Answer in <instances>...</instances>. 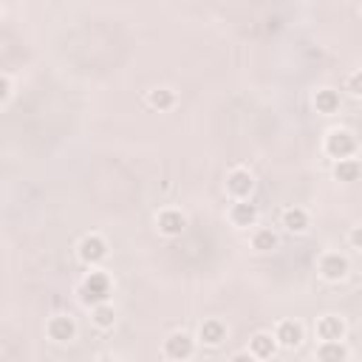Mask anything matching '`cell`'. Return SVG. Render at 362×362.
I'll use <instances>...</instances> for the list:
<instances>
[{
	"mask_svg": "<svg viewBox=\"0 0 362 362\" xmlns=\"http://www.w3.org/2000/svg\"><path fill=\"white\" fill-rule=\"evenodd\" d=\"M320 275H323L325 280H331V283H340V280L348 275V260H345V255H340V252H325V255L320 258Z\"/></svg>",
	"mask_w": 362,
	"mask_h": 362,
	"instance_id": "5",
	"label": "cell"
},
{
	"mask_svg": "<svg viewBox=\"0 0 362 362\" xmlns=\"http://www.w3.org/2000/svg\"><path fill=\"white\" fill-rule=\"evenodd\" d=\"M348 348L343 343H320L317 348V362H345Z\"/></svg>",
	"mask_w": 362,
	"mask_h": 362,
	"instance_id": "16",
	"label": "cell"
},
{
	"mask_svg": "<svg viewBox=\"0 0 362 362\" xmlns=\"http://www.w3.org/2000/svg\"><path fill=\"white\" fill-rule=\"evenodd\" d=\"M79 258L85 260V263H99V260H105L108 258V244H105V238L102 235H85L82 240H79Z\"/></svg>",
	"mask_w": 362,
	"mask_h": 362,
	"instance_id": "7",
	"label": "cell"
},
{
	"mask_svg": "<svg viewBox=\"0 0 362 362\" xmlns=\"http://www.w3.org/2000/svg\"><path fill=\"white\" fill-rule=\"evenodd\" d=\"M362 175V162L356 159H343L334 164V178L337 181H345V184H351V181H356Z\"/></svg>",
	"mask_w": 362,
	"mask_h": 362,
	"instance_id": "17",
	"label": "cell"
},
{
	"mask_svg": "<svg viewBox=\"0 0 362 362\" xmlns=\"http://www.w3.org/2000/svg\"><path fill=\"white\" fill-rule=\"evenodd\" d=\"M156 224H159V232L167 235V238H175V235H181V232L187 229V218L181 216L178 209H162Z\"/></svg>",
	"mask_w": 362,
	"mask_h": 362,
	"instance_id": "10",
	"label": "cell"
},
{
	"mask_svg": "<svg viewBox=\"0 0 362 362\" xmlns=\"http://www.w3.org/2000/svg\"><path fill=\"white\" fill-rule=\"evenodd\" d=\"M147 102H150V108H156V111H170L175 105V90H170V88H153L147 94Z\"/></svg>",
	"mask_w": 362,
	"mask_h": 362,
	"instance_id": "18",
	"label": "cell"
},
{
	"mask_svg": "<svg viewBox=\"0 0 362 362\" xmlns=\"http://www.w3.org/2000/svg\"><path fill=\"white\" fill-rule=\"evenodd\" d=\"M252 190H255V178H252V173H249V170H244V167H235V170L227 175V193H229L232 198H238V201H247Z\"/></svg>",
	"mask_w": 362,
	"mask_h": 362,
	"instance_id": "4",
	"label": "cell"
},
{
	"mask_svg": "<svg viewBox=\"0 0 362 362\" xmlns=\"http://www.w3.org/2000/svg\"><path fill=\"white\" fill-rule=\"evenodd\" d=\"M351 244H354V249H362V227L351 229Z\"/></svg>",
	"mask_w": 362,
	"mask_h": 362,
	"instance_id": "23",
	"label": "cell"
},
{
	"mask_svg": "<svg viewBox=\"0 0 362 362\" xmlns=\"http://www.w3.org/2000/svg\"><path fill=\"white\" fill-rule=\"evenodd\" d=\"M283 227L289 232H306L309 229V213L306 209H300V207H289L283 213Z\"/></svg>",
	"mask_w": 362,
	"mask_h": 362,
	"instance_id": "15",
	"label": "cell"
},
{
	"mask_svg": "<svg viewBox=\"0 0 362 362\" xmlns=\"http://www.w3.org/2000/svg\"><path fill=\"white\" fill-rule=\"evenodd\" d=\"M198 340L204 345H213V348L221 345L227 340V325L221 320H204L201 328H198Z\"/></svg>",
	"mask_w": 362,
	"mask_h": 362,
	"instance_id": "11",
	"label": "cell"
},
{
	"mask_svg": "<svg viewBox=\"0 0 362 362\" xmlns=\"http://www.w3.org/2000/svg\"><path fill=\"white\" fill-rule=\"evenodd\" d=\"M252 247L258 249V252H272L278 247V235L272 232V229H258L255 235H252Z\"/></svg>",
	"mask_w": 362,
	"mask_h": 362,
	"instance_id": "20",
	"label": "cell"
},
{
	"mask_svg": "<svg viewBox=\"0 0 362 362\" xmlns=\"http://www.w3.org/2000/svg\"><path fill=\"white\" fill-rule=\"evenodd\" d=\"M345 88L351 90L354 97H362V71H354L351 77H348V82H345Z\"/></svg>",
	"mask_w": 362,
	"mask_h": 362,
	"instance_id": "21",
	"label": "cell"
},
{
	"mask_svg": "<svg viewBox=\"0 0 362 362\" xmlns=\"http://www.w3.org/2000/svg\"><path fill=\"white\" fill-rule=\"evenodd\" d=\"M229 362H255V356H252L249 351H238V354H232Z\"/></svg>",
	"mask_w": 362,
	"mask_h": 362,
	"instance_id": "24",
	"label": "cell"
},
{
	"mask_svg": "<svg viewBox=\"0 0 362 362\" xmlns=\"http://www.w3.org/2000/svg\"><path fill=\"white\" fill-rule=\"evenodd\" d=\"M314 108H317V113H325V116L337 113L340 111V94L334 88H320L314 94Z\"/></svg>",
	"mask_w": 362,
	"mask_h": 362,
	"instance_id": "14",
	"label": "cell"
},
{
	"mask_svg": "<svg viewBox=\"0 0 362 362\" xmlns=\"http://www.w3.org/2000/svg\"><path fill=\"white\" fill-rule=\"evenodd\" d=\"M229 221L235 224V227H255V221H258V207L255 204H249V201H238V204H232V209H229Z\"/></svg>",
	"mask_w": 362,
	"mask_h": 362,
	"instance_id": "12",
	"label": "cell"
},
{
	"mask_svg": "<svg viewBox=\"0 0 362 362\" xmlns=\"http://www.w3.org/2000/svg\"><path fill=\"white\" fill-rule=\"evenodd\" d=\"M90 320H94L97 328H113V323H116V309H113L111 303H102V306H97V309H90Z\"/></svg>",
	"mask_w": 362,
	"mask_h": 362,
	"instance_id": "19",
	"label": "cell"
},
{
	"mask_svg": "<svg viewBox=\"0 0 362 362\" xmlns=\"http://www.w3.org/2000/svg\"><path fill=\"white\" fill-rule=\"evenodd\" d=\"M79 294H82V303L90 306V309L108 303V297H111V278L105 275V272H90V275L82 280Z\"/></svg>",
	"mask_w": 362,
	"mask_h": 362,
	"instance_id": "1",
	"label": "cell"
},
{
	"mask_svg": "<svg viewBox=\"0 0 362 362\" xmlns=\"http://www.w3.org/2000/svg\"><path fill=\"white\" fill-rule=\"evenodd\" d=\"M275 351H278V340L272 334H266V331H258V334L249 340V354L255 359H269V356H275Z\"/></svg>",
	"mask_w": 362,
	"mask_h": 362,
	"instance_id": "13",
	"label": "cell"
},
{
	"mask_svg": "<svg viewBox=\"0 0 362 362\" xmlns=\"http://www.w3.org/2000/svg\"><path fill=\"white\" fill-rule=\"evenodd\" d=\"M9 97H12V79L9 74H3L0 77V102H9Z\"/></svg>",
	"mask_w": 362,
	"mask_h": 362,
	"instance_id": "22",
	"label": "cell"
},
{
	"mask_svg": "<svg viewBox=\"0 0 362 362\" xmlns=\"http://www.w3.org/2000/svg\"><path fill=\"white\" fill-rule=\"evenodd\" d=\"M354 150H356V139H354L351 131H345V128L328 131V136H325V153H328L331 159H337V162L351 159Z\"/></svg>",
	"mask_w": 362,
	"mask_h": 362,
	"instance_id": "2",
	"label": "cell"
},
{
	"mask_svg": "<svg viewBox=\"0 0 362 362\" xmlns=\"http://www.w3.org/2000/svg\"><path fill=\"white\" fill-rule=\"evenodd\" d=\"M317 337L323 343H343L345 337V323L343 317H334V314H325L317 320Z\"/></svg>",
	"mask_w": 362,
	"mask_h": 362,
	"instance_id": "8",
	"label": "cell"
},
{
	"mask_svg": "<svg viewBox=\"0 0 362 362\" xmlns=\"http://www.w3.org/2000/svg\"><path fill=\"white\" fill-rule=\"evenodd\" d=\"M46 331H48V337H51L54 343H71V340L77 337V323H74V317H68V314H54V317L48 320Z\"/></svg>",
	"mask_w": 362,
	"mask_h": 362,
	"instance_id": "6",
	"label": "cell"
},
{
	"mask_svg": "<svg viewBox=\"0 0 362 362\" xmlns=\"http://www.w3.org/2000/svg\"><path fill=\"white\" fill-rule=\"evenodd\" d=\"M164 354L173 362H187L196 354V340L187 334V331H173V334L164 340Z\"/></svg>",
	"mask_w": 362,
	"mask_h": 362,
	"instance_id": "3",
	"label": "cell"
},
{
	"mask_svg": "<svg viewBox=\"0 0 362 362\" xmlns=\"http://www.w3.org/2000/svg\"><path fill=\"white\" fill-rule=\"evenodd\" d=\"M97 362H119V359H113V356H99Z\"/></svg>",
	"mask_w": 362,
	"mask_h": 362,
	"instance_id": "25",
	"label": "cell"
},
{
	"mask_svg": "<svg viewBox=\"0 0 362 362\" xmlns=\"http://www.w3.org/2000/svg\"><path fill=\"white\" fill-rule=\"evenodd\" d=\"M275 340H278V345H283V348H297L300 343H303V325H300L297 320H283V323H278Z\"/></svg>",
	"mask_w": 362,
	"mask_h": 362,
	"instance_id": "9",
	"label": "cell"
}]
</instances>
